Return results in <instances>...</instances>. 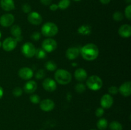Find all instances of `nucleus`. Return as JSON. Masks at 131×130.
Listing matches in <instances>:
<instances>
[{
  "label": "nucleus",
  "instance_id": "f257e3e1",
  "mask_svg": "<svg viewBox=\"0 0 131 130\" xmlns=\"http://www.w3.org/2000/svg\"><path fill=\"white\" fill-rule=\"evenodd\" d=\"M82 57L86 61H93L97 58L99 50L96 45L93 43H88L83 46L80 50Z\"/></svg>",
  "mask_w": 131,
  "mask_h": 130
},
{
  "label": "nucleus",
  "instance_id": "f03ea898",
  "mask_svg": "<svg viewBox=\"0 0 131 130\" xmlns=\"http://www.w3.org/2000/svg\"><path fill=\"white\" fill-rule=\"evenodd\" d=\"M54 78L56 81L61 85H66L71 82L72 75L64 69H59L55 72Z\"/></svg>",
  "mask_w": 131,
  "mask_h": 130
},
{
  "label": "nucleus",
  "instance_id": "7ed1b4c3",
  "mask_svg": "<svg viewBox=\"0 0 131 130\" xmlns=\"http://www.w3.org/2000/svg\"><path fill=\"white\" fill-rule=\"evenodd\" d=\"M58 32V28L53 22H48L42 25L41 33L44 36L52 37L56 35Z\"/></svg>",
  "mask_w": 131,
  "mask_h": 130
},
{
  "label": "nucleus",
  "instance_id": "20e7f679",
  "mask_svg": "<svg viewBox=\"0 0 131 130\" xmlns=\"http://www.w3.org/2000/svg\"><path fill=\"white\" fill-rule=\"evenodd\" d=\"M103 85L102 80L97 75H92L86 80V85L92 90H98L101 89Z\"/></svg>",
  "mask_w": 131,
  "mask_h": 130
},
{
  "label": "nucleus",
  "instance_id": "39448f33",
  "mask_svg": "<svg viewBox=\"0 0 131 130\" xmlns=\"http://www.w3.org/2000/svg\"><path fill=\"white\" fill-rule=\"evenodd\" d=\"M21 51L25 57L31 58L35 54L36 48L33 43L31 42H26L22 46Z\"/></svg>",
  "mask_w": 131,
  "mask_h": 130
},
{
  "label": "nucleus",
  "instance_id": "423d86ee",
  "mask_svg": "<svg viewBox=\"0 0 131 130\" xmlns=\"http://www.w3.org/2000/svg\"><path fill=\"white\" fill-rule=\"evenodd\" d=\"M57 48V43L52 38H47L44 40L42 43V48L46 52H52Z\"/></svg>",
  "mask_w": 131,
  "mask_h": 130
},
{
  "label": "nucleus",
  "instance_id": "0eeeda50",
  "mask_svg": "<svg viewBox=\"0 0 131 130\" xmlns=\"http://www.w3.org/2000/svg\"><path fill=\"white\" fill-rule=\"evenodd\" d=\"M17 45V42L15 39V38H13V37H8L3 42L2 47L3 48L5 51H6V52H10V51L15 49Z\"/></svg>",
  "mask_w": 131,
  "mask_h": 130
},
{
  "label": "nucleus",
  "instance_id": "6e6552de",
  "mask_svg": "<svg viewBox=\"0 0 131 130\" xmlns=\"http://www.w3.org/2000/svg\"><path fill=\"white\" fill-rule=\"evenodd\" d=\"M28 20L30 24L35 25H38L42 23V17L40 14L37 11H32L28 14Z\"/></svg>",
  "mask_w": 131,
  "mask_h": 130
},
{
  "label": "nucleus",
  "instance_id": "1a4fd4ad",
  "mask_svg": "<svg viewBox=\"0 0 131 130\" xmlns=\"http://www.w3.org/2000/svg\"><path fill=\"white\" fill-rule=\"evenodd\" d=\"M15 20V17L12 14H3L0 17V24L3 27H9L12 25Z\"/></svg>",
  "mask_w": 131,
  "mask_h": 130
},
{
  "label": "nucleus",
  "instance_id": "9d476101",
  "mask_svg": "<svg viewBox=\"0 0 131 130\" xmlns=\"http://www.w3.org/2000/svg\"><path fill=\"white\" fill-rule=\"evenodd\" d=\"M55 104L51 99H45L40 102V107L44 112H50L54 109Z\"/></svg>",
  "mask_w": 131,
  "mask_h": 130
},
{
  "label": "nucleus",
  "instance_id": "9b49d317",
  "mask_svg": "<svg viewBox=\"0 0 131 130\" xmlns=\"http://www.w3.org/2000/svg\"><path fill=\"white\" fill-rule=\"evenodd\" d=\"M43 89L48 92H53L56 89V82L51 78H47L42 83Z\"/></svg>",
  "mask_w": 131,
  "mask_h": 130
},
{
  "label": "nucleus",
  "instance_id": "f8f14e48",
  "mask_svg": "<svg viewBox=\"0 0 131 130\" xmlns=\"http://www.w3.org/2000/svg\"><path fill=\"white\" fill-rule=\"evenodd\" d=\"M19 77L23 80H29L33 76V71L31 68L28 67H24L20 68L18 72Z\"/></svg>",
  "mask_w": 131,
  "mask_h": 130
},
{
  "label": "nucleus",
  "instance_id": "ddd939ff",
  "mask_svg": "<svg viewBox=\"0 0 131 130\" xmlns=\"http://www.w3.org/2000/svg\"><path fill=\"white\" fill-rule=\"evenodd\" d=\"M113 104V98L111 94H106L101 99V105L103 108H110Z\"/></svg>",
  "mask_w": 131,
  "mask_h": 130
},
{
  "label": "nucleus",
  "instance_id": "4468645a",
  "mask_svg": "<svg viewBox=\"0 0 131 130\" xmlns=\"http://www.w3.org/2000/svg\"><path fill=\"white\" fill-rule=\"evenodd\" d=\"M118 92L125 97H128L131 94V83L130 82H126L120 85L118 88Z\"/></svg>",
  "mask_w": 131,
  "mask_h": 130
},
{
  "label": "nucleus",
  "instance_id": "2eb2a0df",
  "mask_svg": "<svg viewBox=\"0 0 131 130\" xmlns=\"http://www.w3.org/2000/svg\"><path fill=\"white\" fill-rule=\"evenodd\" d=\"M80 53V49L78 47H70L67 50L66 56L68 59L74 60L79 56Z\"/></svg>",
  "mask_w": 131,
  "mask_h": 130
},
{
  "label": "nucleus",
  "instance_id": "dca6fc26",
  "mask_svg": "<svg viewBox=\"0 0 131 130\" xmlns=\"http://www.w3.org/2000/svg\"><path fill=\"white\" fill-rule=\"evenodd\" d=\"M0 6L3 10L6 11L14 10L15 8L14 0H1Z\"/></svg>",
  "mask_w": 131,
  "mask_h": 130
},
{
  "label": "nucleus",
  "instance_id": "f3484780",
  "mask_svg": "<svg viewBox=\"0 0 131 130\" xmlns=\"http://www.w3.org/2000/svg\"><path fill=\"white\" fill-rule=\"evenodd\" d=\"M118 34L123 38H129L131 36V26L129 24H124L118 29Z\"/></svg>",
  "mask_w": 131,
  "mask_h": 130
},
{
  "label": "nucleus",
  "instance_id": "a211bd4d",
  "mask_svg": "<svg viewBox=\"0 0 131 130\" xmlns=\"http://www.w3.org/2000/svg\"><path fill=\"white\" fill-rule=\"evenodd\" d=\"M37 89V84L34 80H29L24 86V91L28 94H32Z\"/></svg>",
  "mask_w": 131,
  "mask_h": 130
},
{
  "label": "nucleus",
  "instance_id": "6ab92c4d",
  "mask_svg": "<svg viewBox=\"0 0 131 130\" xmlns=\"http://www.w3.org/2000/svg\"><path fill=\"white\" fill-rule=\"evenodd\" d=\"M74 77L79 82L84 81L87 78L86 71L83 68L77 69L74 72Z\"/></svg>",
  "mask_w": 131,
  "mask_h": 130
},
{
  "label": "nucleus",
  "instance_id": "aec40b11",
  "mask_svg": "<svg viewBox=\"0 0 131 130\" xmlns=\"http://www.w3.org/2000/svg\"><path fill=\"white\" fill-rule=\"evenodd\" d=\"M78 32L81 35H89L92 33V28L89 25H82L78 28Z\"/></svg>",
  "mask_w": 131,
  "mask_h": 130
},
{
  "label": "nucleus",
  "instance_id": "412c9836",
  "mask_svg": "<svg viewBox=\"0 0 131 130\" xmlns=\"http://www.w3.org/2000/svg\"><path fill=\"white\" fill-rule=\"evenodd\" d=\"M10 32H11L12 35L14 36V38H16V37L21 35V28L18 25H14L12 26Z\"/></svg>",
  "mask_w": 131,
  "mask_h": 130
},
{
  "label": "nucleus",
  "instance_id": "4be33fe9",
  "mask_svg": "<svg viewBox=\"0 0 131 130\" xmlns=\"http://www.w3.org/2000/svg\"><path fill=\"white\" fill-rule=\"evenodd\" d=\"M107 124H108L107 121L104 118L100 119L97 123V127H98L100 130L106 129L107 127Z\"/></svg>",
  "mask_w": 131,
  "mask_h": 130
},
{
  "label": "nucleus",
  "instance_id": "5701e85b",
  "mask_svg": "<svg viewBox=\"0 0 131 130\" xmlns=\"http://www.w3.org/2000/svg\"><path fill=\"white\" fill-rule=\"evenodd\" d=\"M45 68L48 71H54L57 69V65H56V64L54 61H49L46 62V64H45Z\"/></svg>",
  "mask_w": 131,
  "mask_h": 130
},
{
  "label": "nucleus",
  "instance_id": "b1692460",
  "mask_svg": "<svg viewBox=\"0 0 131 130\" xmlns=\"http://www.w3.org/2000/svg\"><path fill=\"white\" fill-rule=\"evenodd\" d=\"M35 56H36L37 59H44L46 57V52L42 48H37V49H36Z\"/></svg>",
  "mask_w": 131,
  "mask_h": 130
},
{
  "label": "nucleus",
  "instance_id": "393cba45",
  "mask_svg": "<svg viewBox=\"0 0 131 130\" xmlns=\"http://www.w3.org/2000/svg\"><path fill=\"white\" fill-rule=\"evenodd\" d=\"M70 5V0H60L58 6L61 10H65L68 8Z\"/></svg>",
  "mask_w": 131,
  "mask_h": 130
},
{
  "label": "nucleus",
  "instance_id": "a878e982",
  "mask_svg": "<svg viewBox=\"0 0 131 130\" xmlns=\"http://www.w3.org/2000/svg\"><path fill=\"white\" fill-rule=\"evenodd\" d=\"M110 128L111 130H123L122 125L117 121H113L110 123Z\"/></svg>",
  "mask_w": 131,
  "mask_h": 130
},
{
  "label": "nucleus",
  "instance_id": "bb28decb",
  "mask_svg": "<svg viewBox=\"0 0 131 130\" xmlns=\"http://www.w3.org/2000/svg\"><path fill=\"white\" fill-rule=\"evenodd\" d=\"M113 18L114 20L115 21L120 22L124 19V15L121 11H115L113 15Z\"/></svg>",
  "mask_w": 131,
  "mask_h": 130
},
{
  "label": "nucleus",
  "instance_id": "cd10ccee",
  "mask_svg": "<svg viewBox=\"0 0 131 130\" xmlns=\"http://www.w3.org/2000/svg\"><path fill=\"white\" fill-rule=\"evenodd\" d=\"M29 100L33 104H38L40 102V98L37 94H32L29 97Z\"/></svg>",
  "mask_w": 131,
  "mask_h": 130
},
{
  "label": "nucleus",
  "instance_id": "c85d7f7f",
  "mask_svg": "<svg viewBox=\"0 0 131 130\" xmlns=\"http://www.w3.org/2000/svg\"><path fill=\"white\" fill-rule=\"evenodd\" d=\"M23 89L19 87H15L12 90V94L15 97H19L23 94Z\"/></svg>",
  "mask_w": 131,
  "mask_h": 130
},
{
  "label": "nucleus",
  "instance_id": "c756f323",
  "mask_svg": "<svg viewBox=\"0 0 131 130\" xmlns=\"http://www.w3.org/2000/svg\"><path fill=\"white\" fill-rule=\"evenodd\" d=\"M75 90H76V92H78V93H82L86 90V87L83 84L79 83V84H78L75 85Z\"/></svg>",
  "mask_w": 131,
  "mask_h": 130
},
{
  "label": "nucleus",
  "instance_id": "7c9ffc66",
  "mask_svg": "<svg viewBox=\"0 0 131 130\" xmlns=\"http://www.w3.org/2000/svg\"><path fill=\"white\" fill-rule=\"evenodd\" d=\"M35 76V78L37 79H42L46 76V72H45V71L43 70L40 69V70H38L37 71Z\"/></svg>",
  "mask_w": 131,
  "mask_h": 130
},
{
  "label": "nucleus",
  "instance_id": "2f4dec72",
  "mask_svg": "<svg viewBox=\"0 0 131 130\" xmlns=\"http://www.w3.org/2000/svg\"><path fill=\"white\" fill-rule=\"evenodd\" d=\"M125 16L128 20L131 19V5H129L125 9Z\"/></svg>",
  "mask_w": 131,
  "mask_h": 130
},
{
  "label": "nucleus",
  "instance_id": "473e14b6",
  "mask_svg": "<svg viewBox=\"0 0 131 130\" xmlns=\"http://www.w3.org/2000/svg\"><path fill=\"white\" fill-rule=\"evenodd\" d=\"M22 10L26 14H29L31 11V7L29 4L25 3L22 6Z\"/></svg>",
  "mask_w": 131,
  "mask_h": 130
},
{
  "label": "nucleus",
  "instance_id": "72a5a7b5",
  "mask_svg": "<svg viewBox=\"0 0 131 130\" xmlns=\"http://www.w3.org/2000/svg\"><path fill=\"white\" fill-rule=\"evenodd\" d=\"M41 38V34L39 32H34L32 33L31 36V38L34 41H38V40L40 39Z\"/></svg>",
  "mask_w": 131,
  "mask_h": 130
},
{
  "label": "nucleus",
  "instance_id": "f704fd0d",
  "mask_svg": "<svg viewBox=\"0 0 131 130\" xmlns=\"http://www.w3.org/2000/svg\"><path fill=\"white\" fill-rule=\"evenodd\" d=\"M108 91L111 94H116L118 93V88L116 86H111L109 87Z\"/></svg>",
  "mask_w": 131,
  "mask_h": 130
},
{
  "label": "nucleus",
  "instance_id": "c9c22d12",
  "mask_svg": "<svg viewBox=\"0 0 131 130\" xmlns=\"http://www.w3.org/2000/svg\"><path fill=\"white\" fill-rule=\"evenodd\" d=\"M104 113V110L103 108H98L95 111V115L97 117H101L103 115Z\"/></svg>",
  "mask_w": 131,
  "mask_h": 130
},
{
  "label": "nucleus",
  "instance_id": "e433bc0d",
  "mask_svg": "<svg viewBox=\"0 0 131 130\" xmlns=\"http://www.w3.org/2000/svg\"><path fill=\"white\" fill-rule=\"evenodd\" d=\"M49 8L50 10L53 11H56L58 9V5H56V4H52V5H50Z\"/></svg>",
  "mask_w": 131,
  "mask_h": 130
},
{
  "label": "nucleus",
  "instance_id": "4c0bfd02",
  "mask_svg": "<svg viewBox=\"0 0 131 130\" xmlns=\"http://www.w3.org/2000/svg\"><path fill=\"white\" fill-rule=\"evenodd\" d=\"M40 2L42 3L43 5L47 6V5H49L51 3L52 0H40Z\"/></svg>",
  "mask_w": 131,
  "mask_h": 130
},
{
  "label": "nucleus",
  "instance_id": "58836bf2",
  "mask_svg": "<svg viewBox=\"0 0 131 130\" xmlns=\"http://www.w3.org/2000/svg\"><path fill=\"white\" fill-rule=\"evenodd\" d=\"M99 1L103 5H107V4L110 3L111 0H99Z\"/></svg>",
  "mask_w": 131,
  "mask_h": 130
},
{
  "label": "nucleus",
  "instance_id": "ea45409f",
  "mask_svg": "<svg viewBox=\"0 0 131 130\" xmlns=\"http://www.w3.org/2000/svg\"><path fill=\"white\" fill-rule=\"evenodd\" d=\"M3 89L2 88V87L0 86V99L3 97Z\"/></svg>",
  "mask_w": 131,
  "mask_h": 130
},
{
  "label": "nucleus",
  "instance_id": "a19ab883",
  "mask_svg": "<svg viewBox=\"0 0 131 130\" xmlns=\"http://www.w3.org/2000/svg\"><path fill=\"white\" fill-rule=\"evenodd\" d=\"M15 39L16 40L17 42H20V41H22V39H23V37H22V36H17L16 37V38H15Z\"/></svg>",
  "mask_w": 131,
  "mask_h": 130
},
{
  "label": "nucleus",
  "instance_id": "79ce46f5",
  "mask_svg": "<svg viewBox=\"0 0 131 130\" xmlns=\"http://www.w3.org/2000/svg\"><path fill=\"white\" fill-rule=\"evenodd\" d=\"M125 2L127 3H131V0H125Z\"/></svg>",
  "mask_w": 131,
  "mask_h": 130
},
{
  "label": "nucleus",
  "instance_id": "37998d69",
  "mask_svg": "<svg viewBox=\"0 0 131 130\" xmlns=\"http://www.w3.org/2000/svg\"><path fill=\"white\" fill-rule=\"evenodd\" d=\"M1 46H2V43H1V42H0V47H1Z\"/></svg>",
  "mask_w": 131,
  "mask_h": 130
},
{
  "label": "nucleus",
  "instance_id": "c03bdc74",
  "mask_svg": "<svg viewBox=\"0 0 131 130\" xmlns=\"http://www.w3.org/2000/svg\"><path fill=\"white\" fill-rule=\"evenodd\" d=\"M74 1H81V0H74Z\"/></svg>",
  "mask_w": 131,
  "mask_h": 130
},
{
  "label": "nucleus",
  "instance_id": "a18cd8bd",
  "mask_svg": "<svg viewBox=\"0 0 131 130\" xmlns=\"http://www.w3.org/2000/svg\"><path fill=\"white\" fill-rule=\"evenodd\" d=\"M1 31H0V38H1Z\"/></svg>",
  "mask_w": 131,
  "mask_h": 130
},
{
  "label": "nucleus",
  "instance_id": "49530a36",
  "mask_svg": "<svg viewBox=\"0 0 131 130\" xmlns=\"http://www.w3.org/2000/svg\"><path fill=\"white\" fill-rule=\"evenodd\" d=\"M91 130H95V129H91Z\"/></svg>",
  "mask_w": 131,
  "mask_h": 130
}]
</instances>
